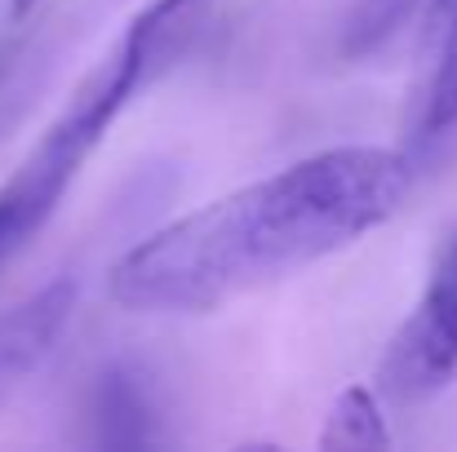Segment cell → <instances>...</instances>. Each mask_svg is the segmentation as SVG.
I'll return each mask as SVG.
<instances>
[{
    "label": "cell",
    "instance_id": "1",
    "mask_svg": "<svg viewBox=\"0 0 457 452\" xmlns=\"http://www.w3.org/2000/svg\"><path fill=\"white\" fill-rule=\"evenodd\" d=\"M413 186L395 147H328L236 186L116 258L107 293L138 315H209L386 226Z\"/></svg>",
    "mask_w": 457,
    "mask_h": 452
},
{
    "label": "cell",
    "instance_id": "2",
    "mask_svg": "<svg viewBox=\"0 0 457 452\" xmlns=\"http://www.w3.org/2000/svg\"><path fill=\"white\" fill-rule=\"evenodd\" d=\"M200 9L204 0H152L143 13L129 18L103 62L76 85L67 107L49 120L40 143L18 160V168L0 186V262L13 258L54 218L85 160L103 147L116 116L164 67V58L182 49Z\"/></svg>",
    "mask_w": 457,
    "mask_h": 452
},
{
    "label": "cell",
    "instance_id": "3",
    "mask_svg": "<svg viewBox=\"0 0 457 452\" xmlns=\"http://www.w3.org/2000/svg\"><path fill=\"white\" fill-rule=\"evenodd\" d=\"M373 382L391 404H427L457 386V235L436 253L427 289L391 333Z\"/></svg>",
    "mask_w": 457,
    "mask_h": 452
},
{
    "label": "cell",
    "instance_id": "4",
    "mask_svg": "<svg viewBox=\"0 0 457 452\" xmlns=\"http://www.w3.org/2000/svg\"><path fill=\"white\" fill-rule=\"evenodd\" d=\"M76 310V284L54 280L0 315V395L45 364Z\"/></svg>",
    "mask_w": 457,
    "mask_h": 452
},
{
    "label": "cell",
    "instance_id": "5",
    "mask_svg": "<svg viewBox=\"0 0 457 452\" xmlns=\"http://www.w3.org/2000/svg\"><path fill=\"white\" fill-rule=\"evenodd\" d=\"M431 27H436V58L422 94L418 138L445 143L457 134V0H431Z\"/></svg>",
    "mask_w": 457,
    "mask_h": 452
},
{
    "label": "cell",
    "instance_id": "6",
    "mask_svg": "<svg viewBox=\"0 0 457 452\" xmlns=\"http://www.w3.org/2000/svg\"><path fill=\"white\" fill-rule=\"evenodd\" d=\"M94 444L103 448H138L152 444V404L134 373H107L94 390Z\"/></svg>",
    "mask_w": 457,
    "mask_h": 452
},
{
    "label": "cell",
    "instance_id": "7",
    "mask_svg": "<svg viewBox=\"0 0 457 452\" xmlns=\"http://www.w3.org/2000/svg\"><path fill=\"white\" fill-rule=\"evenodd\" d=\"M320 448L324 452H386L391 448V426L382 417L378 390L369 386H346L324 417L320 431Z\"/></svg>",
    "mask_w": 457,
    "mask_h": 452
},
{
    "label": "cell",
    "instance_id": "8",
    "mask_svg": "<svg viewBox=\"0 0 457 452\" xmlns=\"http://www.w3.org/2000/svg\"><path fill=\"white\" fill-rule=\"evenodd\" d=\"M36 4H40V0H9V13H13V18H27Z\"/></svg>",
    "mask_w": 457,
    "mask_h": 452
}]
</instances>
